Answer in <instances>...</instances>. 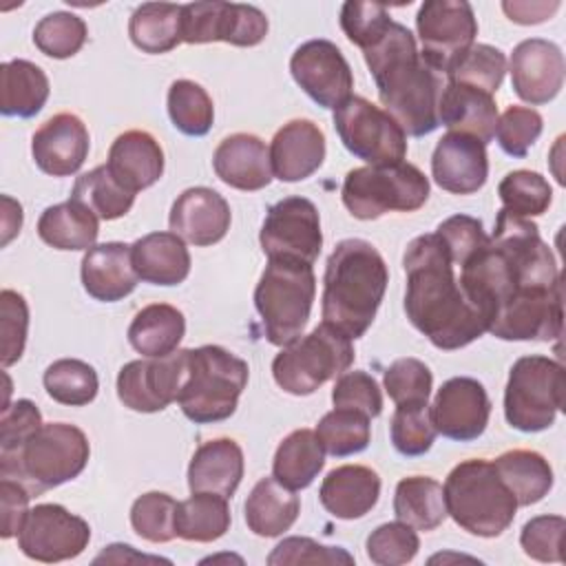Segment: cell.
<instances>
[{
    "label": "cell",
    "instance_id": "obj_1",
    "mask_svg": "<svg viewBox=\"0 0 566 566\" xmlns=\"http://www.w3.org/2000/svg\"><path fill=\"white\" fill-rule=\"evenodd\" d=\"M460 290L502 340L562 336V274L539 228L500 208L493 234L460 272Z\"/></svg>",
    "mask_w": 566,
    "mask_h": 566
},
{
    "label": "cell",
    "instance_id": "obj_2",
    "mask_svg": "<svg viewBox=\"0 0 566 566\" xmlns=\"http://www.w3.org/2000/svg\"><path fill=\"white\" fill-rule=\"evenodd\" d=\"M402 268L407 318L431 345L453 352L486 332L484 318L460 290L449 252L436 232L420 234L407 245Z\"/></svg>",
    "mask_w": 566,
    "mask_h": 566
},
{
    "label": "cell",
    "instance_id": "obj_3",
    "mask_svg": "<svg viewBox=\"0 0 566 566\" xmlns=\"http://www.w3.org/2000/svg\"><path fill=\"white\" fill-rule=\"evenodd\" d=\"M363 57L385 113L398 122L405 135L422 137L440 126L438 102L444 75L420 55L416 38L405 24L391 22L378 40L363 49Z\"/></svg>",
    "mask_w": 566,
    "mask_h": 566
},
{
    "label": "cell",
    "instance_id": "obj_4",
    "mask_svg": "<svg viewBox=\"0 0 566 566\" xmlns=\"http://www.w3.org/2000/svg\"><path fill=\"white\" fill-rule=\"evenodd\" d=\"M389 283L380 252L365 239H343L329 254L323 276V323L347 338H360L374 323Z\"/></svg>",
    "mask_w": 566,
    "mask_h": 566
},
{
    "label": "cell",
    "instance_id": "obj_5",
    "mask_svg": "<svg viewBox=\"0 0 566 566\" xmlns=\"http://www.w3.org/2000/svg\"><path fill=\"white\" fill-rule=\"evenodd\" d=\"M88 458L91 444L80 427L49 422L20 449L0 453V478L20 482L33 497L77 478Z\"/></svg>",
    "mask_w": 566,
    "mask_h": 566
},
{
    "label": "cell",
    "instance_id": "obj_6",
    "mask_svg": "<svg viewBox=\"0 0 566 566\" xmlns=\"http://www.w3.org/2000/svg\"><path fill=\"white\" fill-rule=\"evenodd\" d=\"M447 515L478 537H497L515 520L517 502L500 480L493 462L471 458L455 464L444 480Z\"/></svg>",
    "mask_w": 566,
    "mask_h": 566
},
{
    "label": "cell",
    "instance_id": "obj_7",
    "mask_svg": "<svg viewBox=\"0 0 566 566\" xmlns=\"http://www.w3.org/2000/svg\"><path fill=\"white\" fill-rule=\"evenodd\" d=\"M248 376V363L219 345L188 349V371L177 402L195 424L228 420L237 411Z\"/></svg>",
    "mask_w": 566,
    "mask_h": 566
},
{
    "label": "cell",
    "instance_id": "obj_8",
    "mask_svg": "<svg viewBox=\"0 0 566 566\" xmlns=\"http://www.w3.org/2000/svg\"><path fill=\"white\" fill-rule=\"evenodd\" d=\"M314 296L316 276L312 265L268 259L254 290V307L261 316L265 338L276 347L296 340L310 321Z\"/></svg>",
    "mask_w": 566,
    "mask_h": 566
},
{
    "label": "cell",
    "instance_id": "obj_9",
    "mask_svg": "<svg viewBox=\"0 0 566 566\" xmlns=\"http://www.w3.org/2000/svg\"><path fill=\"white\" fill-rule=\"evenodd\" d=\"M340 197L352 217L371 221L394 210L413 212L422 208L429 199V179L409 161L360 166L345 175Z\"/></svg>",
    "mask_w": 566,
    "mask_h": 566
},
{
    "label": "cell",
    "instance_id": "obj_10",
    "mask_svg": "<svg viewBox=\"0 0 566 566\" xmlns=\"http://www.w3.org/2000/svg\"><path fill=\"white\" fill-rule=\"evenodd\" d=\"M354 363L352 338L327 323L285 345L272 360L274 382L292 396H310Z\"/></svg>",
    "mask_w": 566,
    "mask_h": 566
},
{
    "label": "cell",
    "instance_id": "obj_11",
    "mask_svg": "<svg viewBox=\"0 0 566 566\" xmlns=\"http://www.w3.org/2000/svg\"><path fill=\"white\" fill-rule=\"evenodd\" d=\"M564 405L562 363L531 354L513 363L504 389V418L524 433H537L553 427Z\"/></svg>",
    "mask_w": 566,
    "mask_h": 566
},
{
    "label": "cell",
    "instance_id": "obj_12",
    "mask_svg": "<svg viewBox=\"0 0 566 566\" xmlns=\"http://www.w3.org/2000/svg\"><path fill=\"white\" fill-rule=\"evenodd\" d=\"M334 128L343 146L367 166H394L405 161L407 135L380 106L360 95L347 97L334 108Z\"/></svg>",
    "mask_w": 566,
    "mask_h": 566
},
{
    "label": "cell",
    "instance_id": "obj_13",
    "mask_svg": "<svg viewBox=\"0 0 566 566\" xmlns=\"http://www.w3.org/2000/svg\"><path fill=\"white\" fill-rule=\"evenodd\" d=\"M259 243L268 259L314 265L323 248L316 206L305 197H285L276 201L265 212Z\"/></svg>",
    "mask_w": 566,
    "mask_h": 566
},
{
    "label": "cell",
    "instance_id": "obj_14",
    "mask_svg": "<svg viewBox=\"0 0 566 566\" xmlns=\"http://www.w3.org/2000/svg\"><path fill=\"white\" fill-rule=\"evenodd\" d=\"M268 18L254 4L241 2H190L181 4V40L188 44L228 42L256 46L268 35Z\"/></svg>",
    "mask_w": 566,
    "mask_h": 566
},
{
    "label": "cell",
    "instance_id": "obj_15",
    "mask_svg": "<svg viewBox=\"0 0 566 566\" xmlns=\"http://www.w3.org/2000/svg\"><path fill=\"white\" fill-rule=\"evenodd\" d=\"M420 55L442 75L475 44L478 20L464 0H427L416 15Z\"/></svg>",
    "mask_w": 566,
    "mask_h": 566
},
{
    "label": "cell",
    "instance_id": "obj_16",
    "mask_svg": "<svg viewBox=\"0 0 566 566\" xmlns=\"http://www.w3.org/2000/svg\"><path fill=\"white\" fill-rule=\"evenodd\" d=\"M88 542V522L62 504H38L29 509L18 533V548L29 559L44 564L73 559L84 553Z\"/></svg>",
    "mask_w": 566,
    "mask_h": 566
},
{
    "label": "cell",
    "instance_id": "obj_17",
    "mask_svg": "<svg viewBox=\"0 0 566 566\" xmlns=\"http://www.w3.org/2000/svg\"><path fill=\"white\" fill-rule=\"evenodd\" d=\"M188 371V349L161 358H137L117 374V398L139 413L164 411L177 400Z\"/></svg>",
    "mask_w": 566,
    "mask_h": 566
},
{
    "label": "cell",
    "instance_id": "obj_18",
    "mask_svg": "<svg viewBox=\"0 0 566 566\" xmlns=\"http://www.w3.org/2000/svg\"><path fill=\"white\" fill-rule=\"evenodd\" d=\"M294 82L323 108H338L352 97L354 75L343 51L329 40H307L290 57Z\"/></svg>",
    "mask_w": 566,
    "mask_h": 566
},
{
    "label": "cell",
    "instance_id": "obj_19",
    "mask_svg": "<svg viewBox=\"0 0 566 566\" xmlns=\"http://www.w3.org/2000/svg\"><path fill=\"white\" fill-rule=\"evenodd\" d=\"M491 416V400L484 385L469 376H455L442 382L431 405L436 431L449 440H478Z\"/></svg>",
    "mask_w": 566,
    "mask_h": 566
},
{
    "label": "cell",
    "instance_id": "obj_20",
    "mask_svg": "<svg viewBox=\"0 0 566 566\" xmlns=\"http://www.w3.org/2000/svg\"><path fill=\"white\" fill-rule=\"evenodd\" d=\"M509 71L513 91L520 99L533 106L548 104L564 86V53L551 40L528 38L513 49Z\"/></svg>",
    "mask_w": 566,
    "mask_h": 566
},
{
    "label": "cell",
    "instance_id": "obj_21",
    "mask_svg": "<svg viewBox=\"0 0 566 566\" xmlns=\"http://www.w3.org/2000/svg\"><path fill=\"white\" fill-rule=\"evenodd\" d=\"M91 148L86 124L73 113L49 117L31 137L35 166L51 177L75 175Z\"/></svg>",
    "mask_w": 566,
    "mask_h": 566
},
{
    "label": "cell",
    "instance_id": "obj_22",
    "mask_svg": "<svg viewBox=\"0 0 566 566\" xmlns=\"http://www.w3.org/2000/svg\"><path fill=\"white\" fill-rule=\"evenodd\" d=\"M433 181L451 195H473L489 177L486 146L462 133H447L431 155Z\"/></svg>",
    "mask_w": 566,
    "mask_h": 566
},
{
    "label": "cell",
    "instance_id": "obj_23",
    "mask_svg": "<svg viewBox=\"0 0 566 566\" xmlns=\"http://www.w3.org/2000/svg\"><path fill=\"white\" fill-rule=\"evenodd\" d=\"M230 221L232 212L228 201L206 186L184 190L175 199L168 217L170 232L199 248L219 243L228 234Z\"/></svg>",
    "mask_w": 566,
    "mask_h": 566
},
{
    "label": "cell",
    "instance_id": "obj_24",
    "mask_svg": "<svg viewBox=\"0 0 566 566\" xmlns=\"http://www.w3.org/2000/svg\"><path fill=\"white\" fill-rule=\"evenodd\" d=\"M325 133L312 119H290L270 144L272 175L294 184L312 177L325 161Z\"/></svg>",
    "mask_w": 566,
    "mask_h": 566
},
{
    "label": "cell",
    "instance_id": "obj_25",
    "mask_svg": "<svg viewBox=\"0 0 566 566\" xmlns=\"http://www.w3.org/2000/svg\"><path fill=\"white\" fill-rule=\"evenodd\" d=\"M212 168L217 177L237 190L254 192L272 181L270 148L252 133H234L226 137L212 155Z\"/></svg>",
    "mask_w": 566,
    "mask_h": 566
},
{
    "label": "cell",
    "instance_id": "obj_26",
    "mask_svg": "<svg viewBox=\"0 0 566 566\" xmlns=\"http://www.w3.org/2000/svg\"><path fill=\"white\" fill-rule=\"evenodd\" d=\"M82 285L88 296L102 303H115L128 296L139 276L133 268L130 245L122 241L97 243L82 259Z\"/></svg>",
    "mask_w": 566,
    "mask_h": 566
},
{
    "label": "cell",
    "instance_id": "obj_27",
    "mask_svg": "<svg viewBox=\"0 0 566 566\" xmlns=\"http://www.w3.org/2000/svg\"><path fill=\"white\" fill-rule=\"evenodd\" d=\"M106 168L122 188L137 195L161 179L164 150L150 133L126 130L111 144Z\"/></svg>",
    "mask_w": 566,
    "mask_h": 566
},
{
    "label": "cell",
    "instance_id": "obj_28",
    "mask_svg": "<svg viewBox=\"0 0 566 566\" xmlns=\"http://www.w3.org/2000/svg\"><path fill=\"white\" fill-rule=\"evenodd\" d=\"M380 497V475L365 464H340L332 469L318 489L323 509L338 520L367 515Z\"/></svg>",
    "mask_w": 566,
    "mask_h": 566
},
{
    "label": "cell",
    "instance_id": "obj_29",
    "mask_svg": "<svg viewBox=\"0 0 566 566\" xmlns=\"http://www.w3.org/2000/svg\"><path fill=\"white\" fill-rule=\"evenodd\" d=\"M497 117L493 95L458 82L444 84L438 102V122L444 124L449 133L475 137L486 146L495 137Z\"/></svg>",
    "mask_w": 566,
    "mask_h": 566
},
{
    "label": "cell",
    "instance_id": "obj_30",
    "mask_svg": "<svg viewBox=\"0 0 566 566\" xmlns=\"http://www.w3.org/2000/svg\"><path fill=\"white\" fill-rule=\"evenodd\" d=\"M243 451L232 438L203 442L188 464L190 493H217L232 497L243 478Z\"/></svg>",
    "mask_w": 566,
    "mask_h": 566
},
{
    "label": "cell",
    "instance_id": "obj_31",
    "mask_svg": "<svg viewBox=\"0 0 566 566\" xmlns=\"http://www.w3.org/2000/svg\"><path fill=\"white\" fill-rule=\"evenodd\" d=\"M133 268L144 283L179 285L190 274V252L175 232H150L130 245Z\"/></svg>",
    "mask_w": 566,
    "mask_h": 566
},
{
    "label": "cell",
    "instance_id": "obj_32",
    "mask_svg": "<svg viewBox=\"0 0 566 566\" xmlns=\"http://www.w3.org/2000/svg\"><path fill=\"white\" fill-rule=\"evenodd\" d=\"M245 524L259 537H279L292 528L301 513L298 495L283 486L274 475L259 480L245 504Z\"/></svg>",
    "mask_w": 566,
    "mask_h": 566
},
{
    "label": "cell",
    "instance_id": "obj_33",
    "mask_svg": "<svg viewBox=\"0 0 566 566\" xmlns=\"http://www.w3.org/2000/svg\"><path fill=\"white\" fill-rule=\"evenodd\" d=\"M493 467L517 506L537 504L553 489L555 475L548 460L533 449H509L493 460Z\"/></svg>",
    "mask_w": 566,
    "mask_h": 566
},
{
    "label": "cell",
    "instance_id": "obj_34",
    "mask_svg": "<svg viewBox=\"0 0 566 566\" xmlns=\"http://www.w3.org/2000/svg\"><path fill=\"white\" fill-rule=\"evenodd\" d=\"M186 334L184 314L168 303L142 307L128 325V343L146 358H161L177 352Z\"/></svg>",
    "mask_w": 566,
    "mask_h": 566
},
{
    "label": "cell",
    "instance_id": "obj_35",
    "mask_svg": "<svg viewBox=\"0 0 566 566\" xmlns=\"http://www.w3.org/2000/svg\"><path fill=\"white\" fill-rule=\"evenodd\" d=\"M0 111L4 117H35L49 99L46 73L29 60H9L0 66Z\"/></svg>",
    "mask_w": 566,
    "mask_h": 566
},
{
    "label": "cell",
    "instance_id": "obj_36",
    "mask_svg": "<svg viewBox=\"0 0 566 566\" xmlns=\"http://www.w3.org/2000/svg\"><path fill=\"white\" fill-rule=\"evenodd\" d=\"M99 234V219L75 199L49 206L38 219V237L55 250H88Z\"/></svg>",
    "mask_w": 566,
    "mask_h": 566
},
{
    "label": "cell",
    "instance_id": "obj_37",
    "mask_svg": "<svg viewBox=\"0 0 566 566\" xmlns=\"http://www.w3.org/2000/svg\"><path fill=\"white\" fill-rule=\"evenodd\" d=\"M325 467V451L312 429H296L281 440L272 460V475L287 489H307Z\"/></svg>",
    "mask_w": 566,
    "mask_h": 566
},
{
    "label": "cell",
    "instance_id": "obj_38",
    "mask_svg": "<svg viewBox=\"0 0 566 566\" xmlns=\"http://www.w3.org/2000/svg\"><path fill=\"white\" fill-rule=\"evenodd\" d=\"M396 520L416 531H433L447 520V502L442 484L429 475H409L396 484L394 493Z\"/></svg>",
    "mask_w": 566,
    "mask_h": 566
},
{
    "label": "cell",
    "instance_id": "obj_39",
    "mask_svg": "<svg viewBox=\"0 0 566 566\" xmlns=\"http://www.w3.org/2000/svg\"><path fill=\"white\" fill-rule=\"evenodd\" d=\"M128 35L137 49L150 55L172 51L181 40V4L144 2L128 20Z\"/></svg>",
    "mask_w": 566,
    "mask_h": 566
},
{
    "label": "cell",
    "instance_id": "obj_40",
    "mask_svg": "<svg viewBox=\"0 0 566 566\" xmlns=\"http://www.w3.org/2000/svg\"><path fill=\"white\" fill-rule=\"evenodd\" d=\"M228 497L217 493H192L188 500L177 502L175 528L177 537L186 542H214L230 528Z\"/></svg>",
    "mask_w": 566,
    "mask_h": 566
},
{
    "label": "cell",
    "instance_id": "obj_41",
    "mask_svg": "<svg viewBox=\"0 0 566 566\" xmlns=\"http://www.w3.org/2000/svg\"><path fill=\"white\" fill-rule=\"evenodd\" d=\"M71 199H75L77 203L88 208L97 219L104 221L124 217L135 203V195L113 179L106 164L80 175L75 179Z\"/></svg>",
    "mask_w": 566,
    "mask_h": 566
},
{
    "label": "cell",
    "instance_id": "obj_42",
    "mask_svg": "<svg viewBox=\"0 0 566 566\" xmlns=\"http://www.w3.org/2000/svg\"><path fill=\"white\" fill-rule=\"evenodd\" d=\"M371 418L360 411L334 407L316 424V438L325 453L334 458H345L360 453L369 447L371 440Z\"/></svg>",
    "mask_w": 566,
    "mask_h": 566
},
{
    "label": "cell",
    "instance_id": "obj_43",
    "mask_svg": "<svg viewBox=\"0 0 566 566\" xmlns=\"http://www.w3.org/2000/svg\"><path fill=\"white\" fill-rule=\"evenodd\" d=\"M46 394L66 407H84L95 400L99 380L97 371L80 358L53 360L42 376Z\"/></svg>",
    "mask_w": 566,
    "mask_h": 566
},
{
    "label": "cell",
    "instance_id": "obj_44",
    "mask_svg": "<svg viewBox=\"0 0 566 566\" xmlns=\"http://www.w3.org/2000/svg\"><path fill=\"white\" fill-rule=\"evenodd\" d=\"M168 115L172 126L190 137H203L214 122L208 91L192 80H175L168 88Z\"/></svg>",
    "mask_w": 566,
    "mask_h": 566
},
{
    "label": "cell",
    "instance_id": "obj_45",
    "mask_svg": "<svg viewBox=\"0 0 566 566\" xmlns=\"http://www.w3.org/2000/svg\"><path fill=\"white\" fill-rule=\"evenodd\" d=\"M497 195L502 199V210L524 219L544 214L553 201L551 184L533 170H513L504 175Z\"/></svg>",
    "mask_w": 566,
    "mask_h": 566
},
{
    "label": "cell",
    "instance_id": "obj_46",
    "mask_svg": "<svg viewBox=\"0 0 566 566\" xmlns=\"http://www.w3.org/2000/svg\"><path fill=\"white\" fill-rule=\"evenodd\" d=\"M506 73V55L491 44H473L447 73V82L467 84L489 95L497 93Z\"/></svg>",
    "mask_w": 566,
    "mask_h": 566
},
{
    "label": "cell",
    "instance_id": "obj_47",
    "mask_svg": "<svg viewBox=\"0 0 566 566\" xmlns=\"http://www.w3.org/2000/svg\"><path fill=\"white\" fill-rule=\"evenodd\" d=\"M389 436L394 449L400 455H424L433 447V440L438 436L431 418V407L427 402L398 405L389 422Z\"/></svg>",
    "mask_w": 566,
    "mask_h": 566
},
{
    "label": "cell",
    "instance_id": "obj_48",
    "mask_svg": "<svg viewBox=\"0 0 566 566\" xmlns=\"http://www.w3.org/2000/svg\"><path fill=\"white\" fill-rule=\"evenodd\" d=\"M88 38L86 22L69 11H53L46 13L33 29V44L40 53L66 60L75 55Z\"/></svg>",
    "mask_w": 566,
    "mask_h": 566
},
{
    "label": "cell",
    "instance_id": "obj_49",
    "mask_svg": "<svg viewBox=\"0 0 566 566\" xmlns=\"http://www.w3.org/2000/svg\"><path fill=\"white\" fill-rule=\"evenodd\" d=\"M177 502L164 491H148L130 506L133 531L153 544H166L177 537L175 528Z\"/></svg>",
    "mask_w": 566,
    "mask_h": 566
},
{
    "label": "cell",
    "instance_id": "obj_50",
    "mask_svg": "<svg viewBox=\"0 0 566 566\" xmlns=\"http://www.w3.org/2000/svg\"><path fill=\"white\" fill-rule=\"evenodd\" d=\"M385 391L398 405H420L427 402L433 387L431 369L418 358H398L394 360L382 376Z\"/></svg>",
    "mask_w": 566,
    "mask_h": 566
},
{
    "label": "cell",
    "instance_id": "obj_51",
    "mask_svg": "<svg viewBox=\"0 0 566 566\" xmlns=\"http://www.w3.org/2000/svg\"><path fill=\"white\" fill-rule=\"evenodd\" d=\"M367 557L378 566H400L418 555L420 539L416 528L405 522H387L374 528L365 542Z\"/></svg>",
    "mask_w": 566,
    "mask_h": 566
},
{
    "label": "cell",
    "instance_id": "obj_52",
    "mask_svg": "<svg viewBox=\"0 0 566 566\" xmlns=\"http://www.w3.org/2000/svg\"><path fill=\"white\" fill-rule=\"evenodd\" d=\"M29 329V305L15 290L0 292V363L11 367L24 354Z\"/></svg>",
    "mask_w": 566,
    "mask_h": 566
},
{
    "label": "cell",
    "instance_id": "obj_53",
    "mask_svg": "<svg viewBox=\"0 0 566 566\" xmlns=\"http://www.w3.org/2000/svg\"><path fill=\"white\" fill-rule=\"evenodd\" d=\"M542 128L544 119L535 108L513 104L497 117L495 137L506 155L522 159L542 135Z\"/></svg>",
    "mask_w": 566,
    "mask_h": 566
},
{
    "label": "cell",
    "instance_id": "obj_54",
    "mask_svg": "<svg viewBox=\"0 0 566 566\" xmlns=\"http://www.w3.org/2000/svg\"><path fill=\"white\" fill-rule=\"evenodd\" d=\"M391 22L387 7L378 2L349 0L340 7V29L360 51L378 40Z\"/></svg>",
    "mask_w": 566,
    "mask_h": 566
},
{
    "label": "cell",
    "instance_id": "obj_55",
    "mask_svg": "<svg viewBox=\"0 0 566 566\" xmlns=\"http://www.w3.org/2000/svg\"><path fill=\"white\" fill-rule=\"evenodd\" d=\"M566 520L562 515H535L520 533V546L535 562H564L562 537Z\"/></svg>",
    "mask_w": 566,
    "mask_h": 566
},
{
    "label": "cell",
    "instance_id": "obj_56",
    "mask_svg": "<svg viewBox=\"0 0 566 566\" xmlns=\"http://www.w3.org/2000/svg\"><path fill=\"white\" fill-rule=\"evenodd\" d=\"M334 407H345L365 413L367 418H376L382 411V394L374 376L363 369L345 371L336 378L332 389Z\"/></svg>",
    "mask_w": 566,
    "mask_h": 566
},
{
    "label": "cell",
    "instance_id": "obj_57",
    "mask_svg": "<svg viewBox=\"0 0 566 566\" xmlns=\"http://www.w3.org/2000/svg\"><path fill=\"white\" fill-rule=\"evenodd\" d=\"M436 234L440 237V241L444 243L449 259L453 265H464L475 252H480L489 237L482 228V221L469 214H453L449 219H444L438 228Z\"/></svg>",
    "mask_w": 566,
    "mask_h": 566
},
{
    "label": "cell",
    "instance_id": "obj_58",
    "mask_svg": "<svg viewBox=\"0 0 566 566\" xmlns=\"http://www.w3.org/2000/svg\"><path fill=\"white\" fill-rule=\"evenodd\" d=\"M270 566H287V564H354V555H349L340 546H325L312 537H285L274 546L268 555Z\"/></svg>",
    "mask_w": 566,
    "mask_h": 566
},
{
    "label": "cell",
    "instance_id": "obj_59",
    "mask_svg": "<svg viewBox=\"0 0 566 566\" xmlns=\"http://www.w3.org/2000/svg\"><path fill=\"white\" fill-rule=\"evenodd\" d=\"M42 424V413L31 400L20 398L4 405L0 413V453L20 449Z\"/></svg>",
    "mask_w": 566,
    "mask_h": 566
},
{
    "label": "cell",
    "instance_id": "obj_60",
    "mask_svg": "<svg viewBox=\"0 0 566 566\" xmlns=\"http://www.w3.org/2000/svg\"><path fill=\"white\" fill-rule=\"evenodd\" d=\"M31 493L11 478H0V511H2V539H9L20 533L27 513H29Z\"/></svg>",
    "mask_w": 566,
    "mask_h": 566
},
{
    "label": "cell",
    "instance_id": "obj_61",
    "mask_svg": "<svg viewBox=\"0 0 566 566\" xmlns=\"http://www.w3.org/2000/svg\"><path fill=\"white\" fill-rule=\"evenodd\" d=\"M502 9L517 24H539L559 9V2H502Z\"/></svg>",
    "mask_w": 566,
    "mask_h": 566
},
{
    "label": "cell",
    "instance_id": "obj_62",
    "mask_svg": "<svg viewBox=\"0 0 566 566\" xmlns=\"http://www.w3.org/2000/svg\"><path fill=\"white\" fill-rule=\"evenodd\" d=\"M102 562H113V564H126V562H168L170 559H164V557H150V555H139V553H133V546L128 544H111L106 546L95 559L93 564H102Z\"/></svg>",
    "mask_w": 566,
    "mask_h": 566
},
{
    "label": "cell",
    "instance_id": "obj_63",
    "mask_svg": "<svg viewBox=\"0 0 566 566\" xmlns=\"http://www.w3.org/2000/svg\"><path fill=\"white\" fill-rule=\"evenodd\" d=\"M22 228V206L11 199L9 195H2V245H7Z\"/></svg>",
    "mask_w": 566,
    "mask_h": 566
}]
</instances>
